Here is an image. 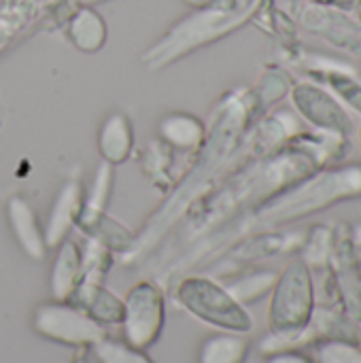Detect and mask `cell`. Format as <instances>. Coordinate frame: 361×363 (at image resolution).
<instances>
[{"mask_svg": "<svg viewBox=\"0 0 361 363\" xmlns=\"http://www.w3.org/2000/svg\"><path fill=\"white\" fill-rule=\"evenodd\" d=\"M113 170H111V164H102L96 172V179L87 191V196L83 198V211L87 213V219H98L102 215V208L109 200V191H111V183H113Z\"/></svg>", "mask_w": 361, "mask_h": 363, "instance_id": "ac0fdd59", "label": "cell"}, {"mask_svg": "<svg viewBox=\"0 0 361 363\" xmlns=\"http://www.w3.org/2000/svg\"><path fill=\"white\" fill-rule=\"evenodd\" d=\"M179 300L191 315L219 330L245 334L253 328V319L245 306H240L223 285L209 279H187L179 287Z\"/></svg>", "mask_w": 361, "mask_h": 363, "instance_id": "3957f363", "label": "cell"}, {"mask_svg": "<svg viewBox=\"0 0 361 363\" xmlns=\"http://www.w3.org/2000/svg\"><path fill=\"white\" fill-rule=\"evenodd\" d=\"M279 274L272 272V270H262V272H251V274H245L232 283L226 285V291L240 304V306H247V304H253L257 300H262L264 296H268L277 283Z\"/></svg>", "mask_w": 361, "mask_h": 363, "instance_id": "5bb4252c", "label": "cell"}, {"mask_svg": "<svg viewBox=\"0 0 361 363\" xmlns=\"http://www.w3.org/2000/svg\"><path fill=\"white\" fill-rule=\"evenodd\" d=\"M98 149L106 164H119L132 149V125L123 113H111L98 132Z\"/></svg>", "mask_w": 361, "mask_h": 363, "instance_id": "7c38bea8", "label": "cell"}, {"mask_svg": "<svg viewBox=\"0 0 361 363\" xmlns=\"http://www.w3.org/2000/svg\"><path fill=\"white\" fill-rule=\"evenodd\" d=\"M83 187L77 179L66 181L62 189L57 191L55 200L51 202V211L47 217V223L43 228L47 247H57L66 240L70 228L83 213Z\"/></svg>", "mask_w": 361, "mask_h": 363, "instance_id": "52a82bcc", "label": "cell"}, {"mask_svg": "<svg viewBox=\"0 0 361 363\" xmlns=\"http://www.w3.org/2000/svg\"><path fill=\"white\" fill-rule=\"evenodd\" d=\"M249 342L236 332H221L204 338L198 351V363H245Z\"/></svg>", "mask_w": 361, "mask_h": 363, "instance_id": "4fadbf2b", "label": "cell"}, {"mask_svg": "<svg viewBox=\"0 0 361 363\" xmlns=\"http://www.w3.org/2000/svg\"><path fill=\"white\" fill-rule=\"evenodd\" d=\"M268 363H315L313 359L304 357L302 353L298 351H285V353H277V355H270Z\"/></svg>", "mask_w": 361, "mask_h": 363, "instance_id": "44dd1931", "label": "cell"}, {"mask_svg": "<svg viewBox=\"0 0 361 363\" xmlns=\"http://www.w3.org/2000/svg\"><path fill=\"white\" fill-rule=\"evenodd\" d=\"M315 363H361V349L353 340H319Z\"/></svg>", "mask_w": 361, "mask_h": 363, "instance_id": "d6986e66", "label": "cell"}, {"mask_svg": "<svg viewBox=\"0 0 361 363\" xmlns=\"http://www.w3.org/2000/svg\"><path fill=\"white\" fill-rule=\"evenodd\" d=\"M315 311V289L309 264L294 259L279 274L272 287V300L268 311V325L272 332L306 328Z\"/></svg>", "mask_w": 361, "mask_h": 363, "instance_id": "6da1fadb", "label": "cell"}, {"mask_svg": "<svg viewBox=\"0 0 361 363\" xmlns=\"http://www.w3.org/2000/svg\"><path fill=\"white\" fill-rule=\"evenodd\" d=\"M57 247L60 249H57L55 262L51 266L49 287H51L53 300L68 302L83 279V259H81L79 247L72 240H64Z\"/></svg>", "mask_w": 361, "mask_h": 363, "instance_id": "30bf717a", "label": "cell"}, {"mask_svg": "<svg viewBox=\"0 0 361 363\" xmlns=\"http://www.w3.org/2000/svg\"><path fill=\"white\" fill-rule=\"evenodd\" d=\"M123 340L136 349H149L164 328V296L153 283L134 285L123 300Z\"/></svg>", "mask_w": 361, "mask_h": 363, "instance_id": "5b68a950", "label": "cell"}, {"mask_svg": "<svg viewBox=\"0 0 361 363\" xmlns=\"http://www.w3.org/2000/svg\"><path fill=\"white\" fill-rule=\"evenodd\" d=\"M94 355L98 363H153L143 349L128 345L126 340L102 338L94 345Z\"/></svg>", "mask_w": 361, "mask_h": 363, "instance_id": "e0dca14e", "label": "cell"}, {"mask_svg": "<svg viewBox=\"0 0 361 363\" xmlns=\"http://www.w3.org/2000/svg\"><path fill=\"white\" fill-rule=\"evenodd\" d=\"M353 240H355V251H357V259H360V268H361V225L355 228V232H353Z\"/></svg>", "mask_w": 361, "mask_h": 363, "instance_id": "7402d4cb", "label": "cell"}, {"mask_svg": "<svg viewBox=\"0 0 361 363\" xmlns=\"http://www.w3.org/2000/svg\"><path fill=\"white\" fill-rule=\"evenodd\" d=\"M6 219L9 228L13 232V238L17 240L19 249L34 262H43L47 255V242L45 232L38 223V217L30 202L21 196H13L6 202Z\"/></svg>", "mask_w": 361, "mask_h": 363, "instance_id": "ba28073f", "label": "cell"}, {"mask_svg": "<svg viewBox=\"0 0 361 363\" xmlns=\"http://www.w3.org/2000/svg\"><path fill=\"white\" fill-rule=\"evenodd\" d=\"M294 100L298 108L315 123L326 125L330 130H347L349 119L345 111L334 102V98L313 85H302L296 89Z\"/></svg>", "mask_w": 361, "mask_h": 363, "instance_id": "8fae6325", "label": "cell"}, {"mask_svg": "<svg viewBox=\"0 0 361 363\" xmlns=\"http://www.w3.org/2000/svg\"><path fill=\"white\" fill-rule=\"evenodd\" d=\"M330 81H332V87L340 96H345L347 102H351L357 111H361V85L351 81L349 77H340V74H332Z\"/></svg>", "mask_w": 361, "mask_h": 363, "instance_id": "ffe728a7", "label": "cell"}, {"mask_svg": "<svg viewBox=\"0 0 361 363\" xmlns=\"http://www.w3.org/2000/svg\"><path fill=\"white\" fill-rule=\"evenodd\" d=\"M160 132L168 143H172L174 147H183V149L196 147L202 140L200 121L196 117L181 115V113H174V115H168L166 119H162Z\"/></svg>", "mask_w": 361, "mask_h": 363, "instance_id": "9a60e30c", "label": "cell"}, {"mask_svg": "<svg viewBox=\"0 0 361 363\" xmlns=\"http://www.w3.org/2000/svg\"><path fill=\"white\" fill-rule=\"evenodd\" d=\"M72 304H77L79 308H83L91 319H96L100 325H113V323H121L123 317V302L111 294L106 287H102L100 283H89V281H81L77 291L72 294V298L68 300Z\"/></svg>", "mask_w": 361, "mask_h": 363, "instance_id": "9c48e42d", "label": "cell"}, {"mask_svg": "<svg viewBox=\"0 0 361 363\" xmlns=\"http://www.w3.org/2000/svg\"><path fill=\"white\" fill-rule=\"evenodd\" d=\"M330 264L345 313L353 321L361 323V268L353 232H349L347 228H340L338 234H334Z\"/></svg>", "mask_w": 361, "mask_h": 363, "instance_id": "8992f818", "label": "cell"}, {"mask_svg": "<svg viewBox=\"0 0 361 363\" xmlns=\"http://www.w3.org/2000/svg\"><path fill=\"white\" fill-rule=\"evenodd\" d=\"M70 36H72V40H74V45L79 49H83V51H96L102 45V40L106 36V30H104L102 19L94 11L85 9V11H81L72 19Z\"/></svg>", "mask_w": 361, "mask_h": 363, "instance_id": "2e32d148", "label": "cell"}, {"mask_svg": "<svg viewBox=\"0 0 361 363\" xmlns=\"http://www.w3.org/2000/svg\"><path fill=\"white\" fill-rule=\"evenodd\" d=\"M361 194V166H347L338 170L323 172L321 177L304 183L289 196L281 200L277 208H272L270 217L281 219H294L309 215L313 211H321L323 206L347 200Z\"/></svg>", "mask_w": 361, "mask_h": 363, "instance_id": "7a4b0ae2", "label": "cell"}, {"mask_svg": "<svg viewBox=\"0 0 361 363\" xmlns=\"http://www.w3.org/2000/svg\"><path fill=\"white\" fill-rule=\"evenodd\" d=\"M32 328L45 340L66 347H87L106 338L104 325L72 302H45L32 315Z\"/></svg>", "mask_w": 361, "mask_h": 363, "instance_id": "277c9868", "label": "cell"}]
</instances>
